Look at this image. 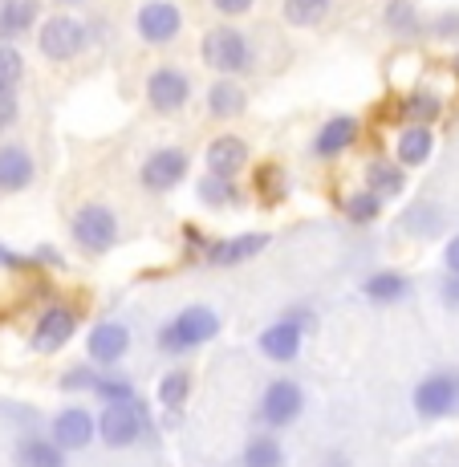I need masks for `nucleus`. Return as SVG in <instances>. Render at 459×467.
I'll return each instance as SVG.
<instances>
[{
	"mask_svg": "<svg viewBox=\"0 0 459 467\" xmlns=\"http://www.w3.org/2000/svg\"><path fill=\"white\" fill-rule=\"evenodd\" d=\"M220 334V317L208 309V305H192V309L175 313L163 329H159V349L163 354H187V349H200Z\"/></svg>",
	"mask_w": 459,
	"mask_h": 467,
	"instance_id": "f257e3e1",
	"label": "nucleus"
},
{
	"mask_svg": "<svg viewBox=\"0 0 459 467\" xmlns=\"http://www.w3.org/2000/svg\"><path fill=\"white\" fill-rule=\"evenodd\" d=\"M147 431H151V419H147V407H142L139 399L134 402H110V407H102V415L94 419V435H102V443L114 447V451L134 447Z\"/></svg>",
	"mask_w": 459,
	"mask_h": 467,
	"instance_id": "f03ea898",
	"label": "nucleus"
},
{
	"mask_svg": "<svg viewBox=\"0 0 459 467\" xmlns=\"http://www.w3.org/2000/svg\"><path fill=\"white\" fill-rule=\"evenodd\" d=\"M203 61H208L215 74H224V78L245 74V69L252 66V49H248L245 33L232 29V25L212 29L208 37H203Z\"/></svg>",
	"mask_w": 459,
	"mask_h": 467,
	"instance_id": "7ed1b4c3",
	"label": "nucleus"
},
{
	"mask_svg": "<svg viewBox=\"0 0 459 467\" xmlns=\"http://www.w3.org/2000/svg\"><path fill=\"white\" fill-rule=\"evenodd\" d=\"M301 410H305V394L293 379H273L265 386V394H260V402H256V419L268 431H281V427L297 423Z\"/></svg>",
	"mask_w": 459,
	"mask_h": 467,
	"instance_id": "20e7f679",
	"label": "nucleus"
},
{
	"mask_svg": "<svg viewBox=\"0 0 459 467\" xmlns=\"http://www.w3.org/2000/svg\"><path fill=\"white\" fill-rule=\"evenodd\" d=\"M86 41H89L86 21H78V16H69V13L49 16V21L41 25V33H37V45H41V53H45L49 61H69V57H78V53L86 49Z\"/></svg>",
	"mask_w": 459,
	"mask_h": 467,
	"instance_id": "39448f33",
	"label": "nucleus"
},
{
	"mask_svg": "<svg viewBox=\"0 0 459 467\" xmlns=\"http://www.w3.org/2000/svg\"><path fill=\"white\" fill-rule=\"evenodd\" d=\"M69 232H74V240L86 253H106L119 240V215L110 208H102V203H86V208H78Z\"/></svg>",
	"mask_w": 459,
	"mask_h": 467,
	"instance_id": "423d86ee",
	"label": "nucleus"
},
{
	"mask_svg": "<svg viewBox=\"0 0 459 467\" xmlns=\"http://www.w3.org/2000/svg\"><path fill=\"white\" fill-rule=\"evenodd\" d=\"M415 410L422 419H443L459 410V374H427L415 386Z\"/></svg>",
	"mask_w": 459,
	"mask_h": 467,
	"instance_id": "0eeeda50",
	"label": "nucleus"
},
{
	"mask_svg": "<svg viewBox=\"0 0 459 467\" xmlns=\"http://www.w3.org/2000/svg\"><path fill=\"white\" fill-rule=\"evenodd\" d=\"M134 29L147 45H171L183 29V13L171 0H147L139 8V16H134Z\"/></svg>",
	"mask_w": 459,
	"mask_h": 467,
	"instance_id": "6e6552de",
	"label": "nucleus"
},
{
	"mask_svg": "<svg viewBox=\"0 0 459 467\" xmlns=\"http://www.w3.org/2000/svg\"><path fill=\"white\" fill-rule=\"evenodd\" d=\"M187 98H192V78H187L183 69L159 66L155 74L147 78V102H151V110L175 114V110H183V106H187Z\"/></svg>",
	"mask_w": 459,
	"mask_h": 467,
	"instance_id": "1a4fd4ad",
	"label": "nucleus"
},
{
	"mask_svg": "<svg viewBox=\"0 0 459 467\" xmlns=\"http://www.w3.org/2000/svg\"><path fill=\"white\" fill-rule=\"evenodd\" d=\"M49 439L61 451H86V447L94 443V415H89L86 407L57 410V419H53V427H49Z\"/></svg>",
	"mask_w": 459,
	"mask_h": 467,
	"instance_id": "9d476101",
	"label": "nucleus"
},
{
	"mask_svg": "<svg viewBox=\"0 0 459 467\" xmlns=\"http://www.w3.org/2000/svg\"><path fill=\"white\" fill-rule=\"evenodd\" d=\"M187 155L179 147H163V150H155V155L142 163V187L147 192H171L175 183H183V175H187Z\"/></svg>",
	"mask_w": 459,
	"mask_h": 467,
	"instance_id": "9b49d317",
	"label": "nucleus"
},
{
	"mask_svg": "<svg viewBox=\"0 0 459 467\" xmlns=\"http://www.w3.org/2000/svg\"><path fill=\"white\" fill-rule=\"evenodd\" d=\"M89 362L98 366H119L126 358V349H130V329L122 326V321H102V326L89 329Z\"/></svg>",
	"mask_w": 459,
	"mask_h": 467,
	"instance_id": "f8f14e48",
	"label": "nucleus"
},
{
	"mask_svg": "<svg viewBox=\"0 0 459 467\" xmlns=\"http://www.w3.org/2000/svg\"><path fill=\"white\" fill-rule=\"evenodd\" d=\"M301 337H305V329H301V321H289V317H281V321H273V326L260 334V354L268 358V362H297V354H301Z\"/></svg>",
	"mask_w": 459,
	"mask_h": 467,
	"instance_id": "ddd939ff",
	"label": "nucleus"
},
{
	"mask_svg": "<svg viewBox=\"0 0 459 467\" xmlns=\"http://www.w3.org/2000/svg\"><path fill=\"white\" fill-rule=\"evenodd\" d=\"M74 329H78V313L69 309V305H49V309L37 317V329H33V346L37 349H57V346H66L69 337H74Z\"/></svg>",
	"mask_w": 459,
	"mask_h": 467,
	"instance_id": "4468645a",
	"label": "nucleus"
},
{
	"mask_svg": "<svg viewBox=\"0 0 459 467\" xmlns=\"http://www.w3.org/2000/svg\"><path fill=\"white\" fill-rule=\"evenodd\" d=\"M248 163V142L236 139V134H220V139L208 147V171L215 179H236V171H245Z\"/></svg>",
	"mask_w": 459,
	"mask_h": 467,
	"instance_id": "2eb2a0df",
	"label": "nucleus"
},
{
	"mask_svg": "<svg viewBox=\"0 0 459 467\" xmlns=\"http://www.w3.org/2000/svg\"><path fill=\"white\" fill-rule=\"evenodd\" d=\"M33 175H37V167H33V155L25 147H16V142H8V147H0V192H25V187L33 183Z\"/></svg>",
	"mask_w": 459,
	"mask_h": 467,
	"instance_id": "dca6fc26",
	"label": "nucleus"
},
{
	"mask_svg": "<svg viewBox=\"0 0 459 467\" xmlns=\"http://www.w3.org/2000/svg\"><path fill=\"white\" fill-rule=\"evenodd\" d=\"M358 142V119H349V114H338V119H329L326 127L318 130V139H313V155L318 159H334L341 150H349Z\"/></svg>",
	"mask_w": 459,
	"mask_h": 467,
	"instance_id": "f3484780",
	"label": "nucleus"
},
{
	"mask_svg": "<svg viewBox=\"0 0 459 467\" xmlns=\"http://www.w3.org/2000/svg\"><path fill=\"white\" fill-rule=\"evenodd\" d=\"M268 248V236H260V232H248V236H236V240H220L215 248H208V260L220 268L228 265H245V260L260 256Z\"/></svg>",
	"mask_w": 459,
	"mask_h": 467,
	"instance_id": "a211bd4d",
	"label": "nucleus"
},
{
	"mask_svg": "<svg viewBox=\"0 0 459 467\" xmlns=\"http://www.w3.org/2000/svg\"><path fill=\"white\" fill-rule=\"evenodd\" d=\"M37 13H41L37 0H0V45L29 33Z\"/></svg>",
	"mask_w": 459,
	"mask_h": 467,
	"instance_id": "6ab92c4d",
	"label": "nucleus"
},
{
	"mask_svg": "<svg viewBox=\"0 0 459 467\" xmlns=\"http://www.w3.org/2000/svg\"><path fill=\"white\" fill-rule=\"evenodd\" d=\"M16 467H66V451L53 439L25 435L16 443Z\"/></svg>",
	"mask_w": 459,
	"mask_h": 467,
	"instance_id": "aec40b11",
	"label": "nucleus"
},
{
	"mask_svg": "<svg viewBox=\"0 0 459 467\" xmlns=\"http://www.w3.org/2000/svg\"><path fill=\"white\" fill-rule=\"evenodd\" d=\"M240 467H285V447L276 435H252L240 455Z\"/></svg>",
	"mask_w": 459,
	"mask_h": 467,
	"instance_id": "412c9836",
	"label": "nucleus"
},
{
	"mask_svg": "<svg viewBox=\"0 0 459 467\" xmlns=\"http://www.w3.org/2000/svg\"><path fill=\"white\" fill-rule=\"evenodd\" d=\"M248 98L240 86H232V78H224V82H215L208 89V110L212 119H236V114H245Z\"/></svg>",
	"mask_w": 459,
	"mask_h": 467,
	"instance_id": "4be33fe9",
	"label": "nucleus"
},
{
	"mask_svg": "<svg viewBox=\"0 0 459 467\" xmlns=\"http://www.w3.org/2000/svg\"><path fill=\"white\" fill-rule=\"evenodd\" d=\"M362 293L374 305H394V301H402L411 293V281L402 273H374L370 281H362Z\"/></svg>",
	"mask_w": 459,
	"mask_h": 467,
	"instance_id": "5701e85b",
	"label": "nucleus"
},
{
	"mask_svg": "<svg viewBox=\"0 0 459 467\" xmlns=\"http://www.w3.org/2000/svg\"><path fill=\"white\" fill-rule=\"evenodd\" d=\"M431 147H435V139H431V130L427 127H407L399 134V163L402 167H419V163H427L431 159Z\"/></svg>",
	"mask_w": 459,
	"mask_h": 467,
	"instance_id": "b1692460",
	"label": "nucleus"
},
{
	"mask_svg": "<svg viewBox=\"0 0 459 467\" xmlns=\"http://www.w3.org/2000/svg\"><path fill=\"white\" fill-rule=\"evenodd\" d=\"M366 183H370L366 192H374L378 200H382V195H399L407 179H402V167L386 163V159H374V163L366 167Z\"/></svg>",
	"mask_w": 459,
	"mask_h": 467,
	"instance_id": "393cba45",
	"label": "nucleus"
},
{
	"mask_svg": "<svg viewBox=\"0 0 459 467\" xmlns=\"http://www.w3.org/2000/svg\"><path fill=\"white\" fill-rule=\"evenodd\" d=\"M89 390L102 399V407H110V402H134V399H139V394H134V382L122 379V374H98Z\"/></svg>",
	"mask_w": 459,
	"mask_h": 467,
	"instance_id": "a878e982",
	"label": "nucleus"
},
{
	"mask_svg": "<svg viewBox=\"0 0 459 467\" xmlns=\"http://www.w3.org/2000/svg\"><path fill=\"white\" fill-rule=\"evenodd\" d=\"M187 394H192V374L187 370H171L163 382H159V402H163L167 410H179L187 402Z\"/></svg>",
	"mask_w": 459,
	"mask_h": 467,
	"instance_id": "bb28decb",
	"label": "nucleus"
},
{
	"mask_svg": "<svg viewBox=\"0 0 459 467\" xmlns=\"http://www.w3.org/2000/svg\"><path fill=\"white\" fill-rule=\"evenodd\" d=\"M326 13H329V0H285V21L301 25V29L318 25Z\"/></svg>",
	"mask_w": 459,
	"mask_h": 467,
	"instance_id": "cd10ccee",
	"label": "nucleus"
},
{
	"mask_svg": "<svg viewBox=\"0 0 459 467\" xmlns=\"http://www.w3.org/2000/svg\"><path fill=\"white\" fill-rule=\"evenodd\" d=\"M378 212H382V200H378L374 192H354V195L346 200V215H349L354 223H374Z\"/></svg>",
	"mask_w": 459,
	"mask_h": 467,
	"instance_id": "c85d7f7f",
	"label": "nucleus"
},
{
	"mask_svg": "<svg viewBox=\"0 0 459 467\" xmlns=\"http://www.w3.org/2000/svg\"><path fill=\"white\" fill-rule=\"evenodd\" d=\"M435 114H439V98H435V94H411L407 102H402V119H411L415 127L431 122Z\"/></svg>",
	"mask_w": 459,
	"mask_h": 467,
	"instance_id": "c756f323",
	"label": "nucleus"
},
{
	"mask_svg": "<svg viewBox=\"0 0 459 467\" xmlns=\"http://www.w3.org/2000/svg\"><path fill=\"white\" fill-rule=\"evenodd\" d=\"M25 78V61L13 45H0V89H13Z\"/></svg>",
	"mask_w": 459,
	"mask_h": 467,
	"instance_id": "7c9ffc66",
	"label": "nucleus"
},
{
	"mask_svg": "<svg viewBox=\"0 0 459 467\" xmlns=\"http://www.w3.org/2000/svg\"><path fill=\"white\" fill-rule=\"evenodd\" d=\"M200 200H203V203H212V208H224V203L236 200V187H232L228 179L208 175V179H200Z\"/></svg>",
	"mask_w": 459,
	"mask_h": 467,
	"instance_id": "2f4dec72",
	"label": "nucleus"
},
{
	"mask_svg": "<svg viewBox=\"0 0 459 467\" xmlns=\"http://www.w3.org/2000/svg\"><path fill=\"white\" fill-rule=\"evenodd\" d=\"M386 21H391V29H399V33H415V8L394 0V5L386 8Z\"/></svg>",
	"mask_w": 459,
	"mask_h": 467,
	"instance_id": "473e14b6",
	"label": "nucleus"
},
{
	"mask_svg": "<svg viewBox=\"0 0 459 467\" xmlns=\"http://www.w3.org/2000/svg\"><path fill=\"white\" fill-rule=\"evenodd\" d=\"M276 183H281V171H276V167H260L256 171V192L265 195L268 203L281 200V187H276Z\"/></svg>",
	"mask_w": 459,
	"mask_h": 467,
	"instance_id": "72a5a7b5",
	"label": "nucleus"
},
{
	"mask_svg": "<svg viewBox=\"0 0 459 467\" xmlns=\"http://www.w3.org/2000/svg\"><path fill=\"white\" fill-rule=\"evenodd\" d=\"M16 114H21V106H16V94H13V89H0V130L13 127Z\"/></svg>",
	"mask_w": 459,
	"mask_h": 467,
	"instance_id": "f704fd0d",
	"label": "nucleus"
},
{
	"mask_svg": "<svg viewBox=\"0 0 459 467\" xmlns=\"http://www.w3.org/2000/svg\"><path fill=\"white\" fill-rule=\"evenodd\" d=\"M61 386H66V390H89V386H94V374L89 370H66Z\"/></svg>",
	"mask_w": 459,
	"mask_h": 467,
	"instance_id": "c9c22d12",
	"label": "nucleus"
},
{
	"mask_svg": "<svg viewBox=\"0 0 459 467\" xmlns=\"http://www.w3.org/2000/svg\"><path fill=\"white\" fill-rule=\"evenodd\" d=\"M212 5H215V13H224V16H245L252 8V0H212Z\"/></svg>",
	"mask_w": 459,
	"mask_h": 467,
	"instance_id": "e433bc0d",
	"label": "nucleus"
},
{
	"mask_svg": "<svg viewBox=\"0 0 459 467\" xmlns=\"http://www.w3.org/2000/svg\"><path fill=\"white\" fill-rule=\"evenodd\" d=\"M443 260H447V268H452V276H459V236L443 248Z\"/></svg>",
	"mask_w": 459,
	"mask_h": 467,
	"instance_id": "4c0bfd02",
	"label": "nucleus"
},
{
	"mask_svg": "<svg viewBox=\"0 0 459 467\" xmlns=\"http://www.w3.org/2000/svg\"><path fill=\"white\" fill-rule=\"evenodd\" d=\"M443 301L459 305V276H447V281H443Z\"/></svg>",
	"mask_w": 459,
	"mask_h": 467,
	"instance_id": "58836bf2",
	"label": "nucleus"
},
{
	"mask_svg": "<svg viewBox=\"0 0 459 467\" xmlns=\"http://www.w3.org/2000/svg\"><path fill=\"white\" fill-rule=\"evenodd\" d=\"M66 5H78V0H66Z\"/></svg>",
	"mask_w": 459,
	"mask_h": 467,
	"instance_id": "ea45409f",
	"label": "nucleus"
},
{
	"mask_svg": "<svg viewBox=\"0 0 459 467\" xmlns=\"http://www.w3.org/2000/svg\"><path fill=\"white\" fill-rule=\"evenodd\" d=\"M455 69H459V57H455Z\"/></svg>",
	"mask_w": 459,
	"mask_h": 467,
	"instance_id": "a19ab883",
	"label": "nucleus"
}]
</instances>
